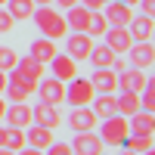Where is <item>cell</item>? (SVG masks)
I'll return each instance as SVG.
<instances>
[{"label": "cell", "mask_w": 155, "mask_h": 155, "mask_svg": "<svg viewBox=\"0 0 155 155\" xmlns=\"http://www.w3.org/2000/svg\"><path fill=\"white\" fill-rule=\"evenodd\" d=\"M44 74H47V65L25 53V56L16 59V65L6 71V81H16V84H22L25 90H28V93H34V90H37V81H41Z\"/></svg>", "instance_id": "6da1fadb"}, {"label": "cell", "mask_w": 155, "mask_h": 155, "mask_svg": "<svg viewBox=\"0 0 155 155\" xmlns=\"http://www.w3.org/2000/svg\"><path fill=\"white\" fill-rule=\"evenodd\" d=\"M31 19H34V25H37V31H41V37H50V41H62V37L68 34L65 16H62L59 9H53V6H37Z\"/></svg>", "instance_id": "7a4b0ae2"}, {"label": "cell", "mask_w": 155, "mask_h": 155, "mask_svg": "<svg viewBox=\"0 0 155 155\" xmlns=\"http://www.w3.org/2000/svg\"><path fill=\"white\" fill-rule=\"evenodd\" d=\"M96 96L93 84L87 81V78H71V81H65V102L74 109V106H90Z\"/></svg>", "instance_id": "3957f363"}, {"label": "cell", "mask_w": 155, "mask_h": 155, "mask_svg": "<svg viewBox=\"0 0 155 155\" xmlns=\"http://www.w3.org/2000/svg\"><path fill=\"white\" fill-rule=\"evenodd\" d=\"M124 137H127V118H124V115H109V118H102L99 140L106 146H121Z\"/></svg>", "instance_id": "277c9868"}, {"label": "cell", "mask_w": 155, "mask_h": 155, "mask_svg": "<svg viewBox=\"0 0 155 155\" xmlns=\"http://www.w3.org/2000/svg\"><path fill=\"white\" fill-rule=\"evenodd\" d=\"M62 41H65V53L74 62H84L90 56V50H93V37H90L87 31H68Z\"/></svg>", "instance_id": "5b68a950"}, {"label": "cell", "mask_w": 155, "mask_h": 155, "mask_svg": "<svg viewBox=\"0 0 155 155\" xmlns=\"http://www.w3.org/2000/svg\"><path fill=\"white\" fill-rule=\"evenodd\" d=\"M37 96H41V102H47V106H59V102H65V84L59 81V78H41L37 81Z\"/></svg>", "instance_id": "8992f818"}, {"label": "cell", "mask_w": 155, "mask_h": 155, "mask_svg": "<svg viewBox=\"0 0 155 155\" xmlns=\"http://www.w3.org/2000/svg\"><path fill=\"white\" fill-rule=\"evenodd\" d=\"M124 56L130 59L134 68H152L155 65V47H152V41H134Z\"/></svg>", "instance_id": "52a82bcc"}, {"label": "cell", "mask_w": 155, "mask_h": 155, "mask_svg": "<svg viewBox=\"0 0 155 155\" xmlns=\"http://www.w3.org/2000/svg\"><path fill=\"white\" fill-rule=\"evenodd\" d=\"M102 140L96 130H81V134H74L71 140V152L74 155H102Z\"/></svg>", "instance_id": "ba28073f"}, {"label": "cell", "mask_w": 155, "mask_h": 155, "mask_svg": "<svg viewBox=\"0 0 155 155\" xmlns=\"http://www.w3.org/2000/svg\"><path fill=\"white\" fill-rule=\"evenodd\" d=\"M102 41H106V47H112V53L124 56L127 50H130L134 37H130V31H127V28H121V25H109V31L102 34Z\"/></svg>", "instance_id": "9c48e42d"}, {"label": "cell", "mask_w": 155, "mask_h": 155, "mask_svg": "<svg viewBox=\"0 0 155 155\" xmlns=\"http://www.w3.org/2000/svg\"><path fill=\"white\" fill-rule=\"evenodd\" d=\"M3 121H6V127H19V130H25V127L31 124V106H28V102H6Z\"/></svg>", "instance_id": "30bf717a"}, {"label": "cell", "mask_w": 155, "mask_h": 155, "mask_svg": "<svg viewBox=\"0 0 155 155\" xmlns=\"http://www.w3.org/2000/svg\"><path fill=\"white\" fill-rule=\"evenodd\" d=\"M31 124H41V127H50V130H56L62 124V115L56 106H47V102H37L31 106Z\"/></svg>", "instance_id": "8fae6325"}, {"label": "cell", "mask_w": 155, "mask_h": 155, "mask_svg": "<svg viewBox=\"0 0 155 155\" xmlns=\"http://www.w3.org/2000/svg\"><path fill=\"white\" fill-rule=\"evenodd\" d=\"M96 121H99V118H96V112L90 109V106H74L71 115H68V127H71L74 134H81V130H93Z\"/></svg>", "instance_id": "7c38bea8"}, {"label": "cell", "mask_w": 155, "mask_h": 155, "mask_svg": "<svg viewBox=\"0 0 155 155\" xmlns=\"http://www.w3.org/2000/svg\"><path fill=\"white\" fill-rule=\"evenodd\" d=\"M102 16H106L109 25H121V28H127V22L134 19V6H127L124 0H112V3L102 6Z\"/></svg>", "instance_id": "4fadbf2b"}, {"label": "cell", "mask_w": 155, "mask_h": 155, "mask_svg": "<svg viewBox=\"0 0 155 155\" xmlns=\"http://www.w3.org/2000/svg\"><path fill=\"white\" fill-rule=\"evenodd\" d=\"M127 134H134V137H152L155 134V115L152 112H134L130 118H127Z\"/></svg>", "instance_id": "5bb4252c"}, {"label": "cell", "mask_w": 155, "mask_h": 155, "mask_svg": "<svg viewBox=\"0 0 155 155\" xmlns=\"http://www.w3.org/2000/svg\"><path fill=\"white\" fill-rule=\"evenodd\" d=\"M47 65L53 68V78H59L62 84H65V81H71V78H78V62H74L68 53H56L53 59L47 62Z\"/></svg>", "instance_id": "9a60e30c"}, {"label": "cell", "mask_w": 155, "mask_h": 155, "mask_svg": "<svg viewBox=\"0 0 155 155\" xmlns=\"http://www.w3.org/2000/svg\"><path fill=\"white\" fill-rule=\"evenodd\" d=\"M87 81L93 84L96 93H115V90H118V71H112V68H93V74H90Z\"/></svg>", "instance_id": "2e32d148"}, {"label": "cell", "mask_w": 155, "mask_h": 155, "mask_svg": "<svg viewBox=\"0 0 155 155\" xmlns=\"http://www.w3.org/2000/svg\"><path fill=\"white\" fill-rule=\"evenodd\" d=\"M146 71L143 68H124L118 71V90H130V93H140V90L146 87Z\"/></svg>", "instance_id": "e0dca14e"}, {"label": "cell", "mask_w": 155, "mask_h": 155, "mask_svg": "<svg viewBox=\"0 0 155 155\" xmlns=\"http://www.w3.org/2000/svg\"><path fill=\"white\" fill-rule=\"evenodd\" d=\"M56 53H59V47H56V41H50V37H37V41L28 44V56L37 59V62H44V65H47Z\"/></svg>", "instance_id": "ac0fdd59"}, {"label": "cell", "mask_w": 155, "mask_h": 155, "mask_svg": "<svg viewBox=\"0 0 155 155\" xmlns=\"http://www.w3.org/2000/svg\"><path fill=\"white\" fill-rule=\"evenodd\" d=\"M90 16H93V9H87V6H81V3H74L71 9H65V25H68V31H87Z\"/></svg>", "instance_id": "d6986e66"}, {"label": "cell", "mask_w": 155, "mask_h": 155, "mask_svg": "<svg viewBox=\"0 0 155 155\" xmlns=\"http://www.w3.org/2000/svg\"><path fill=\"white\" fill-rule=\"evenodd\" d=\"M25 143L34 146V149H47L53 143V130H50V127H41V124H28L25 127Z\"/></svg>", "instance_id": "ffe728a7"}, {"label": "cell", "mask_w": 155, "mask_h": 155, "mask_svg": "<svg viewBox=\"0 0 155 155\" xmlns=\"http://www.w3.org/2000/svg\"><path fill=\"white\" fill-rule=\"evenodd\" d=\"M90 109L96 112V118H109V115H118V102H115V93H96Z\"/></svg>", "instance_id": "44dd1931"}, {"label": "cell", "mask_w": 155, "mask_h": 155, "mask_svg": "<svg viewBox=\"0 0 155 155\" xmlns=\"http://www.w3.org/2000/svg\"><path fill=\"white\" fill-rule=\"evenodd\" d=\"M127 31L134 41H152V16H134L127 22Z\"/></svg>", "instance_id": "7402d4cb"}, {"label": "cell", "mask_w": 155, "mask_h": 155, "mask_svg": "<svg viewBox=\"0 0 155 155\" xmlns=\"http://www.w3.org/2000/svg\"><path fill=\"white\" fill-rule=\"evenodd\" d=\"M115 56L118 53H112V47H106V44H93V50H90V62H93V68H109L112 62H115Z\"/></svg>", "instance_id": "603a6c76"}, {"label": "cell", "mask_w": 155, "mask_h": 155, "mask_svg": "<svg viewBox=\"0 0 155 155\" xmlns=\"http://www.w3.org/2000/svg\"><path fill=\"white\" fill-rule=\"evenodd\" d=\"M3 6H6V12H9L16 22H19V19H31V16H34V9H37V6H34V0H6Z\"/></svg>", "instance_id": "cb8c5ba5"}, {"label": "cell", "mask_w": 155, "mask_h": 155, "mask_svg": "<svg viewBox=\"0 0 155 155\" xmlns=\"http://www.w3.org/2000/svg\"><path fill=\"white\" fill-rule=\"evenodd\" d=\"M118 102V115L130 118L134 112H140V93H130V90H121V96H115Z\"/></svg>", "instance_id": "d4e9b609"}, {"label": "cell", "mask_w": 155, "mask_h": 155, "mask_svg": "<svg viewBox=\"0 0 155 155\" xmlns=\"http://www.w3.org/2000/svg\"><path fill=\"white\" fill-rule=\"evenodd\" d=\"M106 31H109V22H106V16H102V9H96L93 16H90V25H87V34H90V37H93V41H96V37H102Z\"/></svg>", "instance_id": "484cf974"}, {"label": "cell", "mask_w": 155, "mask_h": 155, "mask_svg": "<svg viewBox=\"0 0 155 155\" xmlns=\"http://www.w3.org/2000/svg\"><path fill=\"white\" fill-rule=\"evenodd\" d=\"M28 90H25L22 84H16V81H6V90H3V99L6 102H28Z\"/></svg>", "instance_id": "4316f807"}, {"label": "cell", "mask_w": 155, "mask_h": 155, "mask_svg": "<svg viewBox=\"0 0 155 155\" xmlns=\"http://www.w3.org/2000/svg\"><path fill=\"white\" fill-rule=\"evenodd\" d=\"M121 146H124V149H130V152H137V155H140V152H149V149H152V137H134V134H127Z\"/></svg>", "instance_id": "83f0119b"}, {"label": "cell", "mask_w": 155, "mask_h": 155, "mask_svg": "<svg viewBox=\"0 0 155 155\" xmlns=\"http://www.w3.org/2000/svg\"><path fill=\"white\" fill-rule=\"evenodd\" d=\"M140 109L155 115V78H152V81H146V87L140 90Z\"/></svg>", "instance_id": "f1b7e54d"}, {"label": "cell", "mask_w": 155, "mask_h": 155, "mask_svg": "<svg viewBox=\"0 0 155 155\" xmlns=\"http://www.w3.org/2000/svg\"><path fill=\"white\" fill-rule=\"evenodd\" d=\"M3 146L12 149V152L25 149V146H28V143H25V130H19V127H6V143Z\"/></svg>", "instance_id": "f546056e"}, {"label": "cell", "mask_w": 155, "mask_h": 155, "mask_svg": "<svg viewBox=\"0 0 155 155\" xmlns=\"http://www.w3.org/2000/svg\"><path fill=\"white\" fill-rule=\"evenodd\" d=\"M16 59H19V53L12 47H0V71H9L16 65Z\"/></svg>", "instance_id": "4dcf8cb0"}, {"label": "cell", "mask_w": 155, "mask_h": 155, "mask_svg": "<svg viewBox=\"0 0 155 155\" xmlns=\"http://www.w3.org/2000/svg\"><path fill=\"white\" fill-rule=\"evenodd\" d=\"M44 155H74V152H71V143H56L53 140V143L44 149Z\"/></svg>", "instance_id": "1f68e13d"}, {"label": "cell", "mask_w": 155, "mask_h": 155, "mask_svg": "<svg viewBox=\"0 0 155 155\" xmlns=\"http://www.w3.org/2000/svg\"><path fill=\"white\" fill-rule=\"evenodd\" d=\"M12 25H16V19L6 12V6H0V34H9V31H12Z\"/></svg>", "instance_id": "d6a6232c"}, {"label": "cell", "mask_w": 155, "mask_h": 155, "mask_svg": "<svg viewBox=\"0 0 155 155\" xmlns=\"http://www.w3.org/2000/svg\"><path fill=\"white\" fill-rule=\"evenodd\" d=\"M78 3H81V6H87V9H102V6H106V0H78Z\"/></svg>", "instance_id": "836d02e7"}, {"label": "cell", "mask_w": 155, "mask_h": 155, "mask_svg": "<svg viewBox=\"0 0 155 155\" xmlns=\"http://www.w3.org/2000/svg\"><path fill=\"white\" fill-rule=\"evenodd\" d=\"M140 9L143 16H155V0H140Z\"/></svg>", "instance_id": "e575fe53"}, {"label": "cell", "mask_w": 155, "mask_h": 155, "mask_svg": "<svg viewBox=\"0 0 155 155\" xmlns=\"http://www.w3.org/2000/svg\"><path fill=\"white\" fill-rule=\"evenodd\" d=\"M109 68H112V71H124V68H127V59H124V56H115V62H112Z\"/></svg>", "instance_id": "d590c367"}, {"label": "cell", "mask_w": 155, "mask_h": 155, "mask_svg": "<svg viewBox=\"0 0 155 155\" xmlns=\"http://www.w3.org/2000/svg\"><path fill=\"white\" fill-rule=\"evenodd\" d=\"M16 155H44V149H34V146H25V149H19Z\"/></svg>", "instance_id": "8d00e7d4"}, {"label": "cell", "mask_w": 155, "mask_h": 155, "mask_svg": "<svg viewBox=\"0 0 155 155\" xmlns=\"http://www.w3.org/2000/svg\"><path fill=\"white\" fill-rule=\"evenodd\" d=\"M53 3H56V6H59V9H71V6H74V3H78V0H53Z\"/></svg>", "instance_id": "74e56055"}, {"label": "cell", "mask_w": 155, "mask_h": 155, "mask_svg": "<svg viewBox=\"0 0 155 155\" xmlns=\"http://www.w3.org/2000/svg\"><path fill=\"white\" fill-rule=\"evenodd\" d=\"M3 90H6V71H0V96H3Z\"/></svg>", "instance_id": "f35d334b"}, {"label": "cell", "mask_w": 155, "mask_h": 155, "mask_svg": "<svg viewBox=\"0 0 155 155\" xmlns=\"http://www.w3.org/2000/svg\"><path fill=\"white\" fill-rule=\"evenodd\" d=\"M3 143H6V127L0 124V146H3Z\"/></svg>", "instance_id": "ab89813d"}, {"label": "cell", "mask_w": 155, "mask_h": 155, "mask_svg": "<svg viewBox=\"0 0 155 155\" xmlns=\"http://www.w3.org/2000/svg\"><path fill=\"white\" fill-rule=\"evenodd\" d=\"M3 112H6V99L0 96V121H3Z\"/></svg>", "instance_id": "60d3db41"}, {"label": "cell", "mask_w": 155, "mask_h": 155, "mask_svg": "<svg viewBox=\"0 0 155 155\" xmlns=\"http://www.w3.org/2000/svg\"><path fill=\"white\" fill-rule=\"evenodd\" d=\"M34 6H53V0H34Z\"/></svg>", "instance_id": "b9f144b4"}, {"label": "cell", "mask_w": 155, "mask_h": 155, "mask_svg": "<svg viewBox=\"0 0 155 155\" xmlns=\"http://www.w3.org/2000/svg\"><path fill=\"white\" fill-rule=\"evenodd\" d=\"M0 155H16L12 149H6V146H0Z\"/></svg>", "instance_id": "7bdbcfd3"}, {"label": "cell", "mask_w": 155, "mask_h": 155, "mask_svg": "<svg viewBox=\"0 0 155 155\" xmlns=\"http://www.w3.org/2000/svg\"><path fill=\"white\" fill-rule=\"evenodd\" d=\"M124 3H127V6H134V3H140V0H124Z\"/></svg>", "instance_id": "ee69618b"}, {"label": "cell", "mask_w": 155, "mask_h": 155, "mask_svg": "<svg viewBox=\"0 0 155 155\" xmlns=\"http://www.w3.org/2000/svg\"><path fill=\"white\" fill-rule=\"evenodd\" d=\"M121 155H137V152H130V149H124V152H121Z\"/></svg>", "instance_id": "f6af8a7d"}, {"label": "cell", "mask_w": 155, "mask_h": 155, "mask_svg": "<svg viewBox=\"0 0 155 155\" xmlns=\"http://www.w3.org/2000/svg\"><path fill=\"white\" fill-rule=\"evenodd\" d=\"M140 155H155V149H149V152H140Z\"/></svg>", "instance_id": "bcb514c9"}, {"label": "cell", "mask_w": 155, "mask_h": 155, "mask_svg": "<svg viewBox=\"0 0 155 155\" xmlns=\"http://www.w3.org/2000/svg\"><path fill=\"white\" fill-rule=\"evenodd\" d=\"M3 3H6V0H0V6H3Z\"/></svg>", "instance_id": "7dc6e473"}, {"label": "cell", "mask_w": 155, "mask_h": 155, "mask_svg": "<svg viewBox=\"0 0 155 155\" xmlns=\"http://www.w3.org/2000/svg\"><path fill=\"white\" fill-rule=\"evenodd\" d=\"M106 3H112V0H106Z\"/></svg>", "instance_id": "c3c4849f"}]
</instances>
